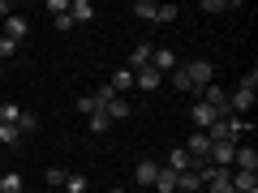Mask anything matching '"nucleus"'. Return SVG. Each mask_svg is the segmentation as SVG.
I'll return each instance as SVG.
<instances>
[{
  "label": "nucleus",
  "instance_id": "f257e3e1",
  "mask_svg": "<svg viewBox=\"0 0 258 193\" xmlns=\"http://www.w3.org/2000/svg\"><path fill=\"white\" fill-rule=\"evenodd\" d=\"M254 94H258V73L249 69V73L241 77L237 94H228V112H232V116H241V112H249V108H254Z\"/></svg>",
  "mask_w": 258,
  "mask_h": 193
},
{
  "label": "nucleus",
  "instance_id": "f03ea898",
  "mask_svg": "<svg viewBox=\"0 0 258 193\" xmlns=\"http://www.w3.org/2000/svg\"><path fill=\"white\" fill-rule=\"evenodd\" d=\"M185 69V77H189V86H194V94H203L207 86H211V77H215V69H211V60H189V64H181Z\"/></svg>",
  "mask_w": 258,
  "mask_h": 193
},
{
  "label": "nucleus",
  "instance_id": "7ed1b4c3",
  "mask_svg": "<svg viewBox=\"0 0 258 193\" xmlns=\"http://www.w3.org/2000/svg\"><path fill=\"white\" fill-rule=\"evenodd\" d=\"M237 146H241V142H211V155H207V163H211V167H232Z\"/></svg>",
  "mask_w": 258,
  "mask_h": 193
},
{
  "label": "nucleus",
  "instance_id": "20e7f679",
  "mask_svg": "<svg viewBox=\"0 0 258 193\" xmlns=\"http://www.w3.org/2000/svg\"><path fill=\"white\" fill-rule=\"evenodd\" d=\"M185 155H189L194 163H207V155H211V138H207V133H194V138L185 142Z\"/></svg>",
  "mask_w": 258,
  "mask_h": 193
},
{
  "label": "nucleus",
  "instance_id": "39448f33",
  "mask_svg": "<svg viewBox=\"0 0 258 193\" xmlns=\"http://www.w3.org/2000/svg\"><path fill=\"white\" fill-rule=\"evenodd\" d=\"M26 35H30V22L22 18V13H9V18H5V39H13V43H22Z\"/></svg>",
  "mask_w": 258,
  "mask_h": 193
},
{
  "label": "nucleus",
  "instance_id": "423d86ee",
  "mask_svg": "<svg viewBox=\"0 0 258 193\" xmlns=\"http://www.w3.org/2000/svg\"><path fill=\"white\" fill-rule=\"evenodd\" d=\"M232 172H258V150L254 146H237V155H232Z\"/></svg>",
  "mask_w": 258,
  "mask_h": 193
},
{
  "label": "nucleus",
  "instance_id": "0eeeda50",
  "mask_svg": "<svg viewBox=\"0 0 258 193\" xmlns=\"http://www.w3.org/2000/svg\"><path fill=\"white\" fill-rule=\"evenodd\" d=\"M151 69H155V73H172V69H176V52H168V47H151Z\"/></svg>",
  "mask_w": 258,
  "mask_h": 193
},
{
  "label": "nucleus",
  "instance_id": "6e6552de",
  "mask_svg": "<svg viewBox=\"0 0 258 193\" xmlns=\"http://www.w3.org/2000/svg\"><path fill=\"white\" fill-rule=\"evenodd\" d=\"M228 184H232L237 193H258V172H232Z\"/></svg>",
  "mask_w": 258,
  "mask_h": 193
},
{
  "label": "nucleus",
  "instance_id": "1a4fd4ad",
  "mask_svg": "<svg viewBox=\"0 0 258 193\" xmlns=\"http://www.w3.org/2000/svg\"><path fill=\"white\" fill-rule=\"evenodd\" d=\"M189 120H194V129H198V133H207V129L215 125V112L207 108V103H194V112H189Z\"/></svg>",
  "mask_w": 258,
  "mask_h": 193
},
{
  "label": "nucleus",
  "instance_id": "9d476101",
  "mask_svg": "<svg viewBox=\"0 0 258 193\" xmlns=\"http://www.w3.org/2000/svg\"><path fill=\"white\" fill-rule=\"evenodd\" d=\"M147 64H151V43H138L134 52H129V64H125V69H129V73H138V69H147Z\"/></svg>",
  "mask_w": 258,
  "mask_h": 193
},
{
  "label": "nucleus",
  "instance_id": "9b49d317",
  "mask_svg": "<svg viewBox=\"0 0 258 193\" xmlns=\"http://www.w3.org/2000/svg\"><path fill=\"white\" fill-rule=\"evenodd\" d=\"M134 86H142V90H155V86H164V73H155V69H138V73H134Z\"/></svg>",
  "mask_w": 258,
  "mask_h": 193
},
{
  "label": "nucleus",
  "instance_id": "f8f14e48",
  "mask_svg": "<svg viewBox=\"0 0 258 193\" xmlns=\"http://www.w3.org/2000/svg\"><path fill=\"white\" fill-rule=\"evenodd\" d=\"M176 176H181V172L159 167V176H155V184H151V189H155V193H176Z\"/></svg>",
  "mask_w": 258,
  "mask_h": 193
},
{
  "label": "nucleus",
  "instance_id": "ddd939ff",
  "mask_svg": "<svg viewBox=\"0 0 258 193\" xmlns=\"http://www.w3.org/2000/svg\"><path fill=\"white\" fill-rule=\"evenodd\" d=\"M69 18H74V22H91L95 18V5H91V0H69Z\"/></svg>",
  "mask_w": 258,
  "mask_h": 193
},
{
  "label": "nucleus",
  "instance_id": "4468645a",
  "mask_svg": "<svg viewBox=\"0 0 258 193\" xmlns=\"http://www.w3.org/2000/svg\"><path fill=\"white\" fill-rule=\"evenodd\" d=\"M164 167H172V172H189V167H194V159L185 155V146H176L172 155H168V163H164Z\"/></svg>",
  "mask_w": 258,
  "mask_h": 193
},
{
  "label": "nucleus",
  "instance_id": "2eb2a0df",
  "mask_svg": "<svg viewBox=\"0 0 258 193\" xmlns=\"http://www.w3.org/2000/svg\"><path fill=\"white\" fill-rule=\"evenodd\" d=\"M134 176H138V184H155V176H159V163L142 159V163H138V172H134Z\"/></svg>",
  "mask_w": 258,
  "mask_h": 193
},
{
  "label": "nucleus",
  "instance_id": "dca6fc26",
  "mask_svg": "<svg viewBox=\"0 0 258 193\" xmlns=\"http://www.w3.org/2000/svg\"><path fill=\"white\" fill-rule=\"evenodd\" d=\"M60 189H64V193H86V176H82V172H69Z\"/></svg>",
  "mask_w": 258,
  "mask_h": 193
},
{
  "label": "nucleus",
  "instance_id": "f3484780",
  "mask_svg": "<svg viewBox=\"0 0 258 193\" xmlns=\"http://www.w3.org/2000/svg\"><path fill=\"white\" fill-rule=\"evenodd\" d=\"M112 94H120V90H129V86H134V73H129V69H116V77H112Z\"/></svg>",
  "mask_w": 258,
  "mask_h": 193
},
{
  "label": "nucleus",
  "instance_id": "a211bd4d",
  "mask_svg": "<svg viewBox=\"0 0 258 193\" xmlns=\"http://www.w3.org/2000/svg\"><path fill=\"white\" fill-rule=\"evenodd\" d=\"M129 13H134V18H147V22H155V5H151V0H134V5H129Z\"/></svg>",
  "mask_w": 258,
  "mask_h": 193
},
{
  "label": "nucleus",
  "instance_id": "6ab92c4d",
  "mask_svg": "<svg viewBox=\"0 0 258 193\" xmlns=\"http://www.w3.org/2000/svg\"><path fill=\"white\" fill-rule=\"evenodd\" d=\"M0 193H22V176L18 172H5V176H0Z\"/></svg>",
  "mask_w": 258,
  "mask_h": 193
},
{
  "label": "nucleus",
  "instance_id": "aec40b11",
  "mask_svg": "<svg viewBox=\"0 0 258 193\" xmlns=\"http://www.w3.org/2000/svg\"><path fill=\"white\" fill-rule=\"evenodd\" d=\"M18 116H22L18 103H0V125H18Z\"/></svg>",
  "mask_w": 258,
  "mask_h": 193
},
{
  "label": "nucleus",
  "instance_id": "412c9836",
  "mask_svg": "<svg viewBox=\"0 0 258 193\" xmlns=\"http://www.w3.org/2000/svg\"><path fill=\"white\" fill-rule=\"evenodd\" d=\"M176 18H181L176 5H155V22H176Z\"/></svg>",
  "mask_w": 258,
  "mask_h": 193
},
{
  "label": "nucleus",
  "instance_id": "4be33fe9",
  "mask_svg": "<svg viewBox=\"0 0 258 193\" xmlns=\"http://www.w3.org/2000/svg\"><path fill=\"white\" fill-rule=\"evenodd\" d=\"M228 9H237L232 0H203V13H228Z\"/></svg>",
  "mask_w": 258,
  "mask_h": 193
},
{
  "label": "nucleus",
  "instance_id": "5701e85b",
  "mask_svg": "<svg viewBox=\"0 0 258 193\" xmlns=\"http://www.w3.org/2000/svg\"><path fill=\"white\" fill-rule=\"evenodd\" d=\"M172 86H176V90H185V94H194V86H189V77H185V69H181V64L172 69Z\"/></svg>",
  "mask_w": 258,
  "mask_h": 193
},
{
  "label": "nucleus",
  "instance_id": "b1692460",
  "mask_svg": "<svg viewBox=\"0 0 258 193\" xmlns=\"http://www.w3.org/2000/svg\"><path fill=\"white\" fill-rule=\"evenodd\" d=\"M78 112H82V116H95V112H99V99H95V94H82V99H78Z\"/></svg>",
  "mask_w": 258,
  "mask_h": 193
},
{
  "label": "nucleus",
  "instance_id": "393cba45",
  "mask_svg": "<svg viewBox=\"0 0 258 193\" xmlns=\"http://www.w3.org/2000/svg\"><path fill=\"white\" fill-rule=\"evenodd\" d=\"M35 129H39V116L22 112V116H18V133H35Z\"/></svg>",
  "mask_w": 258,
  "mask_h": 193
},
{
  "label": "nucleus",
  "instance_id": "a878e982",
  "mask_svg": "<svg viewBox=\"0 0 258 193\" xmlns=\"http://www.w3.org/2000/svg\"><path fill=\"white\" fill-rule=\"evenodd\" d=\"M108 125H112V120H108V112L99 108V112H95V116H91V133H103V129H108Z\"/></svg>",
  "mask_w": 258,
  "mask_h": 193
},
{
  "label": "nucleus",
  "instance_id": "bb28decb",
  "mask_svg": "<svg viewBox=\"0 0 258 193\" xmlns=\"http://www.w3.org/2000/svg\"><path fill=\"white\" fill-rule=\"evenodd\" d=\"M18 138H22V133H18V125H0V142H9V146H18Z\"/></svg>",
  "mask_w": 258,
  "mask_h": 193
},
{
  "label": "nucleus",
  "instance_id": "cd10ccee",
  "mask_svg": "<svg viewBox=\"0 0 258 193\" xmlns=\"http://www.w3.org/2000/svg\"><path fill=\"white\" fill-rule=\"evenodd\" d=\"M13 52H18V43H13V39H0V64L13 60Z\"/></svg>",
  "mask_w": 258,
  "mask_h": 193
},
{
  "label": "nucleus",
  "instance_id": "c85d7f7f",
  "mask_svg": "<svg viewBox=\"0 0 258 193\" xmlns=\"http://www.w3.org/2000/svg\"><path fill=\"white\" fill-rule=\"evenodd\" d=\"M47 13H52V18H60V13H69V0H47Z\"/></svg>",
  "mask_w": 258,
  "mask_h": 193
},
{
  "label": "nucleus",
  "instance_id": "c756f323",
  "mask_svg": "<svg viewBox=\"0 0 258 193\" xmlns=\"http://www.w3.org/2000/svg\"><path fill=\"white\" fill-rule=\"evenodd\" d=\"M64 176H69L64 167H47V184H64Z\"/></svg>",
  "mask_w": 258,
  "mask_h": 193
},
{
  "label": "nucleus",
  "instance_id": "7c9ffc66",
  "mask_svg": "<svg viewBox=\"0 0 258 193\" xmlns=\"http://www.w3.org/2000/svg\"><path fill=\"white\" fill-rule=\"evenodd\" d=\"M207 193H237L232 184H207Z\"/></svg>",
  "mask_w": 258,
  "mask_h": 193
},
{
  "label": "nucleus",
  "instance_id": "2f4dec72",
  "mask_svg": "<svg viewBox=\"0 0 258 193\" xmlns=\"http://www.w3.org/2000/svg\"><path fill=\"white\" fill-rule=\"evenodd\" d=\"M9 13H13V9H9V5H5V0H0V18H9Z\"/></svg>",
  "mask_w": 258,
  "mask_h": 193
},
{
  "label": "nucleus",
  "instance_id": "473e14b6",
  "mask_svg": "<svg viewBox=\"0 0 258 193\" xmlns=\"http://www.w3.org/2000/svg\"><path fill=\"white\" fill-rule=\"evenodd\" d=\"M108 193H125V189H108Z\"/></svg>",
  "mask_w": 258,
  "mask_h": 193
},
{
  "label": "nucleus",
  "instance_id": "72a5a7b5",
  "mask_svg": "<svg viewBox=\"0 0 258 193\" xmlns=\"http://www.w3.org/2000/svg\"><path fill=\"white\" fill-rule=\"evenodd\" d=\"M0 77H5V64H0Z\"/></svg>",
  "mask_w": 258,
  "mask_h": 193
},
{
  "label": "nucleus",
  "instance_id": "f704fd0d",
  "mask_svg": "<svg viewBox=\"0 0 258 193\" xmlns=\"http://www.w3.org/2000/svg\"><path fill=\"white\" fill-rule=\"evenodd\" d=\"M194 193H207V189H194Z\"/></svg>",
  "mask_w": 258,
  "mask_h": 193
}]
</instances>
